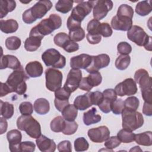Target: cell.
<instances>
[{"mask_svg": "<svg viewBox=\"0 0 152 152\" xmlns=\"http://www.w3.org/2000/svg\"><path fill=\"white\" fill-rule=\"evenodd\" d=\"M52 7V3L49 0L39 1L33 7L26 10L23 14V21L30 24L34 23L37 19H40Z\"/></svg>", "mask_w": 152, "mask_h": 152, "instance_id": "6da1fadb", "label": "cell"}, {"mask_svg": "<svg viewBox=\"0 0 152 152\" xmlns=\"http://www.w3.org/2000/svg\"><path fill=\"white\" fill-rule=\"evenodd\" d=\"M28 79H29V77L25 72L23 66H21L18 69L14 70L8 77L6 84L9 86L12 92L22 95L27 91L26 80Z\"/></svg>", "mask_w": 152, "mask_h": 152, "instance_id": "7a4b0ae2", "label": "cell"}, {"mask_svg": "<svg viewBox=\"0 0 152 152\" xmlns=\"http://www.w3.org/2000/svg\"><path fill=\"white\" fill-rule=\"evenodd\" d=\"M17 126L21 130L33 138H37L41 135V126L31 115H21L17 120Z\"/></svg>", "mask_w": 152, "mask_h": 152, "instance_id": "3957f363", "label": "cell"}, {"mask_svg": "<svg viewBox=\"0 0 152 152\" xmlns=\"http://www.w3.org/2000/svg\"><path fill=\"white\" fill-rule=\"evenodd\" d=\"M122 128L130 131H134L141 127L144 124L142 115L136 110L124 108L122 112Z\"/></svg>", "mask_w": 152, "mask_h": 152, "instance_id": "277c9868", "label": "cell"}, {"mask_svg": "<svg viewBox=\"0 0 152 152\" xmlns=\"http://www.w3.org/2000/svg\"><path fill=\"white\" fill-rule=\"evenodd\" d=\"M127 37L138 46H144L146 50L151 51V37L148 36L141 27L137 25L132 26L127 32Z\"/></svg>", "mask_w": 152, "mask_h": 152, "instance_id": "5b68a950", "label": "cell"}, {"mask_svg": "<svg viewBox=\"0 0 152 152\" xmlns=\"http://www.w3.org/2000/svg\"><path fill=\"white\" fill-rule=\"evenodd\" d=\"M61 25L62 19L61 17L56 14H52L48 18L42 20L33 28L38 33L44 37L51 34L55 30L60 28Z\"/></svg>", "mask_w": 152, "mask_h": 152, "instance_id": "8992f818", "label": "cell"}, {"mask_svg": "<svg viewBox=\"0 0 152 152\" xmlns=\"http://www.w3.org/2000/svg\"><path fill=\"white\" fill-rule=\"evenodd\" d=\"M42 59L48 66L54 68H63L66 64V59L60 52L55 49H49L42 55Z\"/></svg>", "mask_w": 152, "mask_h": 152, "instance_id": "52a82bcc", "label": "cell"}, {"mask_svg": "<svg viewBox=\"0 0 152 152\" xmlns=\"http://www.w3.org/2000/svg\"><path fill=\"white\" fill-rule=\"evenodd\" d=\"M46 87L50 91H55L62 86V72L55 68H49L45 71Z\"/></svg>", "mask_w": 152, "mask_h": 152, "instance_id": "ba28073f", "label": "cell"}, {"mask_svg": "<svg viewBox=\"0 0 152 152\" xmlns=\"http://www.w3.org/2000/svg\"><path fill=\"white\" fill-rule=\"evenodd\" d=\"M95 1H80L72 10L70 17L74 21L81 23L84 18L88 15L93 8Z\"/></svg>", "mask_w": 152, "mask_h": 152, "instance_id": "9c48e42d", "label": "cell"}, {"mask_svg": "<svg viewBox=\"0 0 152 152\" xmlns=\"http://www.w3.org/2000/svg\"><path fill=\"white\" fill-rule=\"evenodd\" d=\"M114 90L117 96L122 97L124 96H132L136 94L138 88L137 83L134 80L128 78L118 84Z\"/></svg>", "mask_w": 152, "mask_h": 152, "instance_id": "30bf717a", "label": "cell"}, {"mask_svg": "<svg viewBox=\"0 0 152 152\" xmlns=\"http://www.w3.org/2000/svg\"><path fill=\"white\" fill-rule=\"evenodd\" d=\"M113 6V2L110 0L95 1L93 8V17L99 21L102 20L112 9Z\"/></svg>", "mask_w": 152, "mask_h": 152, "instance_id": "8fae6325", "label": "cell"}, {"mask_svg": "<svg viewBox=\"0 0 152 152\" xmlns=\"http://www.w3.org/2000/svg\"><path fill=\"white\" fill-rule=\"evenodd\" d=\"M82 79V72L79 69L72 68L68 72L64 88L69 93L75 91L78 87Z\"/></svg>", "mask_w": 152, "mask_h": 152, "instance_id": "7c38bea8", "label": "cell"}, {"mask_svg": "<svg viewBox=\"0 0 152 152\" xmlns=\"http://www.w3.org/2000/svg\"><path fill=\"white\" fill-rule=\"evenodd\" d=\"M110 59L109 56L105 53L92 56L91 62L86 70L89 73L99 71L100 69L107 66L110 64Z\"/></svg>", "mask_w": 152, "mask_h": 152, "instance_id": "4fadbf2b", "label": "cell"}, {"mask_svg": "<svg viewBox=\"0 0 152 152\" xmlns=\"http://www.w3.org/2000/svg\"><path fill=\"white\" fill-rule=\"evenodd\" d=\"M87 135L91 141L101 143L105 141L110 137V131L106 126H100L90 129Z\"/></svg>", "mask_w": 152, "mask_h": 152, "instance_id": "5bb4252c", "label": "cell"}, {"mask_svg": "<svg viewBox=\"0 0 152 152\" xmlns=\"http://www.w3.org/2000/svg\"><path fill=\"white\" fill-rule=\"evenodd\" d=\"M70 95L71 93L64 87H60L55 91L54 104L58 111L61 112L66 106L69 104Z\"/></svg>", "mask_w": 152, "mask_h": 152, "instance_id": "9a60e30c", "label": "cell"}, {"mask_svg": "<svg viewBox=\"0 0 152 152\" xmlns=\"http://www.w3.org/2000/svg\"><path fill=\"white\" fill-rule=\"evenodd\" d=\"M110 24L114 30L128 31L132 26V19L128 17L116 15L112 17Z\"/></svg>", "mask_w": 152, "mask_h": 152, "instance_id": "2e32d148", "label": "cell"}, {"mask_svg": "<svg viewBox=\"0 0 152 152\" xmlns=\"http://www.w3.org/2000/svg\"><path fill=\"white\" fill-rule=\"evenodd\" d=\"M134 81L138 83L141 90L151 88L152 86V79L149 76L148 72L144 69H139L135 72Z\"/></svg>", "mask_w": 152, "mask_h": 152, "instance_id": "e0dca14e", "label": "cell"}, {"mask_svg": "<svg viewBox=\"0 0 152 152\" xmlns=\"http://www.w3.org/2000/svg\"><path fill=\"white\" fill-rule=\"evenodd\" d=\"M92 59V56L86 53H82L79 55L73 56L70 59V66L73 69H83L87 68Z\"/></svg>", "mask_w": 152, "mask_h": 152, "instance_id": "ac0fdd59", "label": "cell"}, {"mask_svg": "<svg viewBox=\"0 0 152 152\" xmlns=\"http://www.w3.org/2000/svg\"><path fill=\"white\" fill-rule=\"evenodd\" d=\"M9 142V149L11 152L20 151V144L22 139V135L18 129H12L7 134Z\"/></svg>", "mask_w": 152, "mask_h": 152, "instance_id": "d6986e66", "label": "cell"}, {"mask_svg": "<svg viewBox=\"0 0 152 152\" xmlns=\"http://www.w3.org/2000/svg\"><path fill=\"white\" fill-rule=\"evenodd\" d=\"M36 142L38 148L42 152H53L56 148V145L53 140L50 139L43 135H41L36 138Z\"/></svg>", "mask_w": 152, "mask_h": 152, "instance_id": "ffe728a7", "label": "cell"}, {"mask_svg": "<svg viewBox=\"0 0 152 152\" xmlns=\"http://www.w3.org/2000/svg\"><path fill=\"white\" fill-rule=\"evenodd\" d=\"M21 63L18 59L11 55H2L1 58V69L7 68L16 70L21 67Z\"/></svg>", "mask_w": 152, "mask_h": 152, "instance_id": "44dd1931", "label": "cell"}, {"mask_svg": "<svg viewBox=\"0 0 152 152\" xmlns=\"http://www.w3.org/2000/svg\"><path fill=\"white\" fill-rule=\"evenodd\" d=\"M43 37L36 33H30L29 37L24 42V48L27 51L34 52L39 49Z\"/></svg>", "mask_w": 152, "mask_h": 152, "instance_id": "7402d4cb", "label": "cell"}, {"mask_svg": "<svg viewBox=\"0 0 152 152\" xmlns=\"http://www.w3.org/2000/svg\"><path fill=\"white\" fill-rule=\"evenodd\" d=\"M26 74L29 77L36 78L40 77L43 71L42 65L39 61H31L28 62L25 67Z\"/></svg>", "mask_w": 152, "mask_h": 152, "instance_id": "603a6c76", "label": "cell"}, {"mask_svg": "<svg viewBox=\"0 0 152 152\" xmlns=\"http://www.w3.org/2000/svg\"><path fill=\"white\" fill-rule=\"evenodd\" d=\"M74 104L78 110H84L91 106L93 104L89 92L77 96L74 101Z\"/></svg>", "mask_w": 152, "mask_h": 152, "instance_id": "cb8c5ba5", "label": "cell"}, {"mask_svg": "<svg viewBox=\"0 0 152 152\" xmlns=\"http://www.w3.org/2000/svg\"><path fill=\"white\" fill-rule=\"evenodd\" d=\"M102 119V116L97 114V109L95 107H92L83 114V122L86 125H90L98 123Z\"/></svg>", "mask_w": 152, "mask_h": 152, "instance_id": "d4e9b609", "label": "cell"}, {"mask_svg": "<svg viewBox=\"0 0 152 152\" xmlns=\"http://www.w3.org/2000/svg\"><path fill=\"white\" fill-rule=\"evenodd\" d=\"M18 28V24L17 21L14 19H8L4 20L1 19L0 20V29L6 34L12 33L15 32Z\"/></svg>", "mask_w": 152, "mask_h": 152, "instance_id": "484cf974", "label": "cell"}, {"mask_svg": "<svg viewBox=\"0 0 152 152\" xmlns=\"http://www.w3.org/2000/svg\"><path fill=\"white\" fill-rule=\"evenodd\" d=\"M33 106L35 112L39 115H45L50 110L49 102L45 98H39L36 100Z\"/></svg>", "mask_w": 152, "mask_h": 152, "instance_id": "4316f807", "label": "cell"}, {"mask_svg": "<svg viewBox=\"0 0 152 152\" xmlns=\"http://www.w3.org/2000/svg\"><path fill=\"white\" fill-rule=\"evenodd\" d=\"M61 113L65 120L68 121H74L77 117L78 109L74 104H69L62 109Z\"/></svg>", "mask_w": 152, "mask_h": 152, "instance_id": "83f0119b", "label": "cell"}, {"mask_svg": "<svg viewBox=\"0 0 152 152\" xmlns=\"http://www.w3.org/2000/svg\"><path fill=\"white\" fill-rule=\"evenodd\" d=\"M134 141L139 145L151 146L152 145V132L149 131L135 134Z\"/></svg>", "mask_w": 152, "mask_h": 152, "instance_id": "f1b7e54d", "label": "cell"}, {"mask_svg": "<svg viewBox=\"0 0 152 152\" xmlns=\"http://www.w3.org/2000/svg\"><path fill=\"white\" fill-rule=\"evenodd\" d=\"M135 12L140 16L149 14L152 10L151 1H142L137 3L135 7Z\"/></svg>", "mask_w": 152, "mask_h": 152, "instance_id": "f546056e", "label": "cell"}, {"mask_svg": "<svg viewBox=\"0 0 152 152\" xmlns=\"http://www.w3.org/2000/svg\"><path fill=\"white\" fill-rule=\"evenodd\" d=\"M16 7V2L12 0H1L0 5V15L2 19L8 12H12Z\"/></svg>", "mask_w": 152, "mask_h": 152, "instance_id": "4dcf8cb0", "label": "cell"}, {"mask_svg": "<svg viewBox=\"0 0 152 152\" xmlns=\"http://www.w3.org/2000/svg\"><path fill=\"white\" fill-rule=\"evenodd\" d=\"M14 114V106L8 102L1 100V115L5 119H10Z\"/></svg>", "mask_w": 152, "mask_h": 152, "instance_id": "1f68e13d", "label": "cell"}, {"mask_svg": "<svg viewBox=\"0 0 152 152\" xmlns=\"http://www.w3.org/2000/svg\"><path fill=\"white\" fill-rule=\"evenodd\" d=\"M65 125V120L61 116H58L53 118L50 124V127L55 132H62Z\"/></svg>", "mask_w": 152, "mask_h": 152, "instance_id": "d6a6232c", "label": "cell"}, {"mask_svg": "<svg viewBox=\"0 0 152 152\" xmlns=\"http://www.w3.org/2000/svg\"><path fill=\"white\" fill-rule=\"evenodd\" d=\"M73 3V1L59 0L55 5L56 10L63 14L68 13L72 10Z\"/></svg>", "mask_w": 152, "mask_h": 152, "instance_id": "836d02e7", "label": "cell"}, {"mask_svg": "<svg viewBox=\"0 0 152 152\" xmlns=\"http://www.w3.org/2000/svg\"><path fill=\"white\" fill-rule=\"evenodd\" d=\"M135 134L132 131L122 129L120 130L117 134V137L121 142L124 143H129L134 141Z\"/></svg>", "mask_w": 152, "mask_h": 152, "instance_id": "e575fe53", "label": "cell"}, {"mask_svg": "<svg viewBox=\"0 0 152 152\" xmlns=\"http://www.w3.org/2000/svg\"><path fill=\"white\" fill-rule=\"evenodd\" d=\"M131 58L129 55H121L115 61V66L119 70L126 69L130 64Z\"/></svg>", "mask_w": 152, "mask_h": 152, "instance_id": "d590c367", "label": "cell"}, {"mask_svg": "<svg viewBox=\"0 0 152 152\" xmlns=\"http://www.w3.org/2000/svg\"><path fill=\"white\" fill-rule=\"evenodd\" d=\"M71 39H70L69 35L66 34V33L64 32H60L57 33L53 38V42L56 45L59 47L64 48L65 46L70 41Z\"/></svg>", "mask_w": 152, "mask_h": 152, "instance_id": "8d00e7d4", "label": "cell"}, {"mask_svg": "<svg viewBox=\"0 0 152 152\" xmlns=\"http://www.w3.org/2000/svg\"><path fill=\"white\" fill-rule=\"evenodd\" d=\"M21 39L17 36H11L5 40V46L8 50H17L21 46Z\"/></svg>", "mask_w": 152, "mask_h": 152, "instance_id": "74e56055", "label": "cell"}, {"mask_svg": "<svg viewBox=\"0 0 152 152\" xmlns=\"http://www.w3.org/2000/svg\"><path fill=\"white\" fill-rule=\"evenodd\" d=\"M87 80L90 86L93 87L98 86L101 84L102 77L99 71H96L90 73V74L87 77Z\"/></svg>", "mask_w": 152, "mask_h": 152, "instance_id": "f35d334b", "label": "cell"}, {"mask_svg": "<svg viewBox=\"0 0 152 152\" xmlns=\"http://www.w3.org/2000/svg\"><path fill=\"white\" fill-rule=\"evenodd\" d=\"M89 144L84 137H78L74 141V148L76 151H84L88 150Z\"/></svg>", "mask_w": 152, "mask_h": 152, "instance_id": "ab89813d", "label": "cell"}, {"mask_svg": "<svg viewBox=\"0 0 152 152\" xmlns=\"http://www.w3.org/2000/svg\"><path fill=\"white\" fill-rule=\"evenodd\" d=\"M134 12V10L131 6L127 4H122L119 7L116 15L128 17L132 19Z\"/></svg>", "mask_w": 152, "mask_h": 152, "instance_id": "60d3db41", "label": "cell"}, {"mask_svg": "<svg viewBox=\"0 0 152 152\" xmlns=\"http://www.w3.org/2000/svg\"><path fill=\"white\" fill-rule=\"evenodd\" d=\"M85 31L82 27L69 31V36L70 39L74 42H80L85 37Z\"/></svg>", "mask_w": 152, "mask_h": 152, "instance_id": "b9f144b4", "label": "cell"}, {"mask_svg": "<svg viewBox=\"0 0 152 152\" xmlns=\"http://www.w3.org/2000/svg\"><path fill=\"white\" fill-rule=\"evenodd\" d=\"M139 99L135 96L129 97L124 101L125 108L132 110H137L139 107Z\"/></svg>", "mask_w": 152, "mask_h": 152, "instance_id": "7bdbcfd3", "label": "cell"}, {"mask_svg": "<svg viewBox=\"0 0 152 152\" xmlns=\"http://www.w3.org/2000/svg\"><path fill=\"white\" fill-rule=\"evenodd\" d=\"M98 33L104 37H108L112 36L113 31L109 23H100L98 27Z\"/></svg>", "mask_w": 152, "mask_h": 152, "instance_id": "ee69618b", "label": "cell"}, {"mask_svg": "<svg viewBox=\"0 0 152 152\" xmlns=\"http://www.w3.org/2000/svg\"><path fill=\"white\" fill-rule=\"evenodd\" d=\"M78 124L75 121H68L65 120V125L62 132L67 135L74 134L78 129Z\"/></svg>", "mask_w": 152, "mask_h": 152, "instance_id": "f6af8a7d", "label": "cell"}, {"mask_svg": "<svg viewBox=\"0 0 152 152\" xmlns=\"http://www.w3.org/2000/svg\"><path fill=\"white\" fill-rule=\"evenodd\" d=\"M124 108V101L122 99H116L111 103V110L115 115L121 114Z\"/></svg>", "mask_w": 152, "mask_h": 152, "instance_id": "bcb514c9", "label": "cell"}, {"mask_svg": "<svg viewBox=\"0 0 152 152\" xmlns=\"http://www.w3.org/2000/svg\"><path fill=\"white\" fill-rule=\"evenodd\" d=\"M19 110L23 115H31L33 112V106L29 102H23L20 104Z\"/></svg>", "mask_w": 152, "mask_h": 152, "instance_id": "7dc6e473", "label": "cell"}, {"mask_svg": "<svg viewBox=\"0 0 152 152\" xmlns=\"http://www.w3.org/2000/svg\"><path fill=\"white\" fill-rule=\"evenodd\" d=\"M121 142L118 139L117 136H112L109 137L104 142V146L107 149L112 150L113 148H116L121 144Z\"/></svg>", "mask_w": 152, "mask_h": 152, "instance_id": "c3c4849f", "label": "cell"}, {"mask_svg": "<svg viewBox=\"0 0 152 152\" xmlns=\"http://www.w3.org/2000/svg\"><path fill=\"white\" fill-rule=\"evenodd\" d=\"M118 52L121 55H129L132 51V47L126 42H121L117 46Z\"/></svg>", "mask_w": 152, "mask_h": 152, "instance_id": "681fc988", "label": "cell"}, {"mask_svg": "<svg viewBox=\"0 0 152 152\" xmlns=\"http://www.w3.org/2000/svg\"><path fill=\"white\" fill-rule=\"evenodd\" d=\"M91 102L93 105L98 106L100 104L103 99V93L99 91H96L93 92H89Z\"/></svg>", "mask_w": 152, "mask_h": 152, "instance_id": "f907efd6", "label": "cell"}, {"mask_svg": "<svg viewBox=\"0 0 152 152\" xmlns=\"http://www.w3.org/2000/svg\"><path fill=\"white\" fill-rule=\"evenodd\" d=\"M100 21L96 19L90 20L87 26V30L88 34H99L98 27L100 24Z\"/></svg>", "mask_w": 152, "mask_h": 152, "instance_id": "816d5d0a", "label": "cell"}, {"mask_svg": "<svg viewBox=\"0 0 152 152\" xmlns=\"http://www.w3.org/2000/svg\"><path fill=\"white\" fill-rule=\"evenodd\" d=\"M36 145L32 141H23L20 144V151L33 152L35 150Z\"/></svg>", "mask_w": 152, "mask_h": 152, "instance_id": "f5cc1de1", "label": "cell"}, {"mask_svg": "<svg viewBox=\"0 0 152 152\" xmlns=\"http://www.w3.org/2000/svg\"><path fill=\"white\" fill-rule=\"evenodd\" d=\"M58 150L60 152L68 151L71 152L72 151V145L71 142L69 140H64L60 142L57 146Z\"/></svg>", "mask_w": 152, "mask_h": 152, "instance_id": "db71d44e", "label": "cell"}, {"mask_svg": "<svg viewBox=\"0 0 152 152\" xmlns=\"http://www.w3.org/2000/svg\"><path fill=\"white\" fill-rule=\"evenodd\" d=\"M112 102H111L109 100L103 98V101L100 104L98 105V106L102 112L107 113L111 111V103Z\"/></svg>", "mask_w": 152, "mask_h": 152, "instance_id": "11a10c76", "label": "cell"}, {"mask_svg": "<svg viewBox=\"0 0 152 152\" xmlns=\"http://www.w3.org/2000/svg\"><path fill=\"white\" fill-rule=\"evenodd\" d=\"M102 93L104 99L109 100L111 102H113L117 99V94L114 89L107 88L104 90Z\"/></svg>", "mask_w": 152, "mask_h": 152, "instance_id": "9f6ffc18", "label": "cell"}, {"mask_svg": "<svg viewBox=\"0 0 152 152\" xmlns=\"http://www.w3.org/2000/svg\"><path fill=\"white\" fill-rule=\"evenodd\" d=\"M63 49L66 52L71 53L78 50L79 49V45L75 42L71 40L68 42V43L65 46V47Z\"/></svg>", "mask_w": 152, "mask_h": 152, "instance_id": "6f0895ef", "label": "cell"}, {"mask_svg": "<svg viewBox=\"0 0 152 152\" xmlns=\"http://www.w3.org/2000/svg\"><path fill=\"white\" fill-rule=\"evenodd\" d=\"M86 38L89 43L91 45H96L100 43L102 40V37L99 34H88L86 35Z\"/></svg>", "mask_w": 152, "mask_h": 152, "instance_id": "680465c9", "label": "cell"}, {"mask_svg": "<svg viewBox=\"0 0 152 152\" xmlns=\"http://www.w3.org/2000/svg\"><path fill=\"white\" fill-rule=\"evenodd\" d=\"M78 88L82 90L88 92L93 88V87L90 86V84L88 83L87 80V77H84V78H82Z\"/></svg>", "mask_w": 152, "mask_h": 152, "instance_id": "91938a15", "label": "cell"}, {"mask_svg": "<svg viewBox=\"0 0 152 152\" xmlns=\"http://www.w3.org/2000/svg\"><path fill=\"white\" fill-rule=\"evenodd\" d=\"M151 90L152 88H147L141 91L142 97L145 102L151 103Z\"/></svg>", "mask_w": 152, "mask_h": 152, "instance_id": "94428289", "label": "cell"}, {"mask_svg": "<svg viewBox=\"0 0 152 152\" xmlns=\"http://www.w3.org/2000/svg\"><path fill=\"white\" fill-rule=\"evenodd\" d=\"M12 93L9 86L6 84V83H1V91H0V96L3 97L6 96L8 93Z\"/></svg>", "mask_w": 152, "mask_h": 152, "instance_id": "6125c7cd", "label": "cell"}, {"mask_svg": "<svg viewBox=\"0 0 152 152\" xmlns=\"http://www.w3.org/2000/svg\"><path fill=\"white\" fill-rule=\"evenodd\" d=\"M142 113L146 116H151L152 115V104L151 103L145 102L143 105Z\"/></svg>", "mask_w": 152, "mask_h": 152, "instance_id": "be15d7a7", "label": "cell"}, {"mask_svg": "<svg viewBox=\"0 0 152 152\" xmlns=\"http://www.w3.org/2000/svg\"><path fill=\"white\" fill-rule=\"evenodd\" d=\"M0 126H1V134H3L4 132L7 131L8 124L6 119L4 118H0Z\"/></svg>", "mask_w": 152, "mask_h": 152, "instance_id": "e7e4bbea", "label": "cell"}, {"mask_svg": "<svg viewBox=\"0 0 152 152\" xmlns=\"http://www.w3.org/2000/svg\"><path fill=\"white\" fill-rule=\"evenodd\" d=\"M138 150L141 151V150L140 148V147H139V146H135L134 148H131L129 151H138Z\"/></svg>", "mask_w": 152, "mask_h": 152, "instance_id": "03108f58", "label": "cell"}]
</instances>
